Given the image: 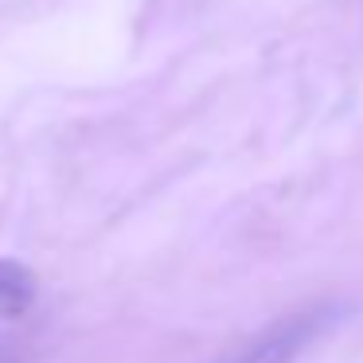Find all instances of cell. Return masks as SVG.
Listing matches in <instances>:
<instances>
[{"label":"cell","instance_id":"6da1fadb","mask_svg":"<svg viewBox=\"0 0 363 363\" xmlns=\"http://www.w3.org/2000/svg\"><path fill=\"white\" fill-rule=\"evenodd\" d=\"M305 336H308V324L289 320V324H281V328L269 332L262 344H254V347H246V352H238L235 359H227V363H285L301 344H305Z\"/></svg>","mask_w":363,"mask_h":363},{"label":"cell","instance_id":"7a4b0ae2","mask_svg":"<svg viewBox=\"0 0 363 363\" xmlns=\"http://www.w3.org/2000/svg\"><path fill=\"white\" fill-rule=\"evenodd\" d=\"M35 301V277L20 262L0 258V316H20Z\"/></svg>","mask_w":363,"mask_h":363}]
</instances>
